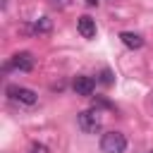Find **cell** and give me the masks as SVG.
Masks as SVG:
<instances>
[{"label":"cell","instance_id":"obj_1","mask_svg":"<svg viewBox=\"0 0 153 153\" xmlns=\"http://www.w3.org/2000/svg\"><path fill=\"white\" fill-rule=\"evenodd\" d=\"M76 124H79L81 131H86V134H96V131H100V127H103V115H100L98 108L81 110V112L76 115Z\"/></svg>","mask_w":153,"mask_h":153},{"label":"cell","instance_id":"obj_2","mask_svg":"<svg viewBox=\"0 0 153 153\" xmlns=\"http://www.w3.org/2000/svg\"><path fill=\"white\" fill-rule=\"evenodd\" d=\"M100 151L103 153H124L127 151V136L122 131H105L100 136Z\"/></svg>","mask_w":153,"mask_h":153},{"label":"cell","instance_id":"obj_3","mask_svg":"<svg viewBox=\"0 0 153 153\" xmlns=\"http://www.w3.org/2000/svg\"><path fill=\"white\" fill-rule=\"evenodd\" d=\"M7 96L14 103H22V105H36V100H38L36 91H31L26 86H7Z\"/></svg>","mask_w":153,"mask_h":153},{"label":"cell","instance_id":"obj_4","mask_svg":"<svg viewBox=\"0 0 153 153\" xmlns=\"http://www.w3.org/2000/svg\"><path fill=\"white\" fill-rule=\"evenodd\" d=\"M33 65H36V57L31 55V53H17V55H12V60L5 65V69H10V67H14V69H19V72H31L33 69Z\"/></svg>","mask_w":153,"mask_h":153},{"label":"cell","instance_id":"obj_5","mask_svg":"<svg viewBox=\"0 0 153 153\" xmlns=\"http://www.w3.org/2000/svg\"><path fill=\"white\" fill-rule=\"evenodd\" d=\"M72 88H74L76 96H93V91H96V81H93L91 76H86V74H79V76H74Z\"/></svg>","mask_w":153,"mask_h":153},{"label":"cell","instance_id":"obj_6","mask_svg":"<svg viewBox=\"0 0 153 153\" xmlns=\"http://www.w3.org/2000/svg\"><path fill=\"white\" fill-rule=\"evenodd\" d=\"M76 29H79V33L84 38H93L96 36V19H91L88 14H84V17L76 19Z\"/></svg>","mask_w":153,"mask_h":153},{"label":"cell","instance_id":"obj_7","mask_svg":"<svg viewBox=\"0 0 153 153\" xmlns=\"http://www.w3.org/2000/svg\"><path fill=\"white\" fill-rule=\"evenodd\" d=\"M50 29H53V22H50L48 17H41V19H36L31 26H24V31H26V33H36V36L50 33Z\"/></svg>","mask_w":153,"mask_h":153},{"label":"cell","instance_id":"obj_8","mask_svg":"<svg viewBox=\"0 0 153 153\" xmlns=\"http://www.w3.org/2000/svg\"><path fill=\"white\" fill-rule=\"evenodd\" d=\"M120 41H122L127 48H131V50H139V48L143 45V38H141L139 33H134V31H122V33H120Z\"/></svg>","mask_w":153,"mask_h":153},{"label":"cell","instance_id":"obj_9","mask_svg":"<svg viewBox=\"0 0 153 153\" xmlns=\"http://www.w3.org/2000/svg\"><path fill=\"white\" fill-rule=\"evenodd\" d=\"M29 153H50V151H48V146H43V143H33V146L29 148Z\"/></svg>","mask_w":153,"mask_h":153},{"label":"cell","instance_id":"obj_10","mask_svg":"<svg viewBox=\"0 0 153 153\" xmlns=\"http://www.w3.org/2000/svg\"><path fill=\"white\" fill-rule=\"evenodd\" d=\"M100 81H103V84H112V72H110V69H103V72H100Z\"/></svg>","mask_w":153,"mask_h":153},{"label":"cell","instance_id":"obj_11","mask_svg":"<svg viewBox=\"0 0 153 153\" xmlns=\"http://www.w3.org/2000/svg\"><path fill=\"white\" fill-rule=\"evenodd\" d=\"M50 2H53V5H55V7H65V5H67V2H69V0H50Z\"/></svg>","mask_w":153,"mask_h":153},{"label":"cell","instance_id":"obj_12","mask_svg":"<svg viewBox=\"0 0 153 153\" xmlns=\"http://www.w3.org/2000/svg\"><path fill=\"white\" fill-rule=\"evenodd\" d=\"M98 2H100V0H86V5H88V7H96Z\"/></svg>","mask_w":153,"mask_h":153},{"label":"cell","instance_id":"obj_13","mask_svg":"<svg viewBox=\"0 0 153 153\" xmlns=\"http://www.w3.org/2000/svg\"><path fill=\"white\" fill-rule=\"evenodd\" d=\"M151 153H153V151H151Z\"/></svg>","mask_w":153,"mask_h":153}]
</instances>
